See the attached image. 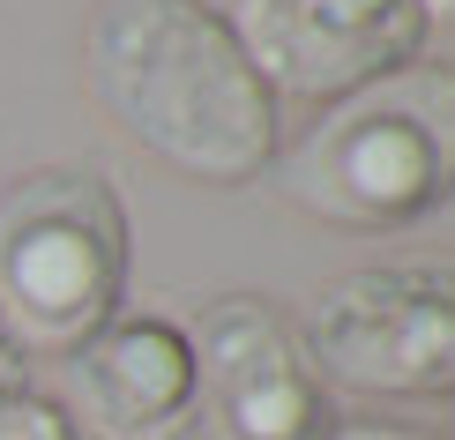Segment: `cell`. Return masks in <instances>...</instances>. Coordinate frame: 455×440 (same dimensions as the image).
Masks as SVG:
<instances>
[{
    "mask_svg": "<svg viewBox=\"0 0 455 440\" xmlns=\"http://www.w3.org/2000/svg\"><path fill=\"white\" fill-rule=\"evenodd\" d=\"M419 15H426V23H448V30H455V0H419Z\"/></svg>",
    "mask_w": 455,
    "mask_h": 440,
    "instance_id": "30bf717a",
    "label": "cell"
},
{
    "mask_svg": "<svg viewBox=\"0 0 455 440\" xmlns=\"http://www.w3.org/2000/svg\"><path fill=\"white\" fill-rule=\"evenodd\" d=\"M0 440H83L60 418L52 396H30V388H0Z\"/></svg>",
    "mask_w": 455,
    "mask_h": 440,
    "instance_id": "ba28073f",
    "label": "cell"
},
{
    "mask_svg": "<svg viewBox=\"0 0 455 440\" xmlns=\"http://www.w3.org/2000/svg\"><path fill=\"white\" fill-rule=\"evenodd\" d=\"M8 358H15V351H8V336H0V388H23V380L8 373Z\"/></svg>",
    "mask_w": 455,
    "mask_h": 440,
    "instance_id": "8fae6325",
    "label": "cell"
},
{
    "mask_svg": "<svg viewBox=\"0 0 455 440\" xmlns=\"http://www.w3.org/2000/svg\"><path fill=\"white\" fill-rule=\"evenodd\" d=\"M83 83L142 157L180 180L246 187L276 164V98L210 0H98Z\"/></svg>",
    "mask_w": 455,
    "mask_h": 440,
    "instance_id": "6da1fadb",
    "label": "cell"
},
{
    "mask_svg": "<svg viewBox=\"0 0 455 440\" xmlns=\"http://www.w3.org/2000/svg\"><path fill=\"white\" fill-rule=\"evenodd\" d=\"M127 299V209L105 172L45 164L0 195V336L15 358H75Z\"/></svg>",
    "mask_w": 455,
    "mask_h": 440,
    "instance_id": "3957f363",
    "label": "cell"
},
{
    "mask_svg": "<svg viewBox=\"0 0 455 440\" xmlns=\"http://www.w3.org/2000/svg\"><path fill=\"white\" fill-rule=\"evenodd\" d=\"M60 418L83 440H180L195 426V351L164 314H112L60 358Z\"/></svg>",
    "mask_w": 455,
    "mask_h": 440,
    "instance_id": "52a82bcc",
    "label": "cell"
},
{
    "mask_svg": "<svg viewBox=\"0 0 455 440\" xmlns=\"http://www.w3.org/2000/svg\"><path fill=\"white\" fill-rule=\"evenodd\" d=\"M276 187L344 232H403L455 202V60H411L321 105L283 149Z\"/></svg>",
    "mask_w": 455,
    "mask_h": 440,
    "instance_id": "7a4b0ae2",
    "label": "cell"
},
{
    "mask_svg": "<svg viewBox=\"0 0 455 440\" xmlns=\"http://www.w3.org/2000/svg\"><path fill=\"white\" fill-rule=\"evenodd\" d=\"M329 440H433V433H419V426H388V418H336V433Z\"/></svg>",
    "mask_w": 455,
    "mask_h": 440,
    "instance_id": "9c48e42d",
    "label": "cell"
},
{
    "mask_svg": "<svg viewBox=\"0 0 455 440\" xmlns=\"http://www.w3.org/2000/svg\"><path fill=\"white\" fill-rule=\"evenodd\" d=\"M246 68L269 98L336 105L426 52L419 0H232L224 8Z\"/></svg>",
    "mask_w": 455,
    "mask_h": 440,
    "instance_id": "5b68a950",
    "label": "cell"
},
{
    "mask_svg": "<svg viewBox=\"0 0 455 440\" xmlns=\"http://www.w3.org/2000/svg\"><path fill=\"white\" fill-rule=\"evenodd\" d=\"M195 351V404L217 440H329L336 404L314 373L291 314L269 299H210L187 329Z\"/></svg>",
    "mask_w": 455,
    "mask_h": 440,
    "instance_id": "8992f818",
    "label": "cell"
},
{
    "mask_svg": "<svg viewBox=\"0 0 455 440\" xmlns=\"http://www.w3.org/2000/svg\"><path fill=\"white\" fill-rule=\"evenodd\" d=\"M291 329L321 380L358 396H455V254L344 269Z\"/></svg>",
    "mask_w": 455,
    "mask_h": 440,
    "instance_id": "277c9868",
    "label": "cell"
}]
</instances>
